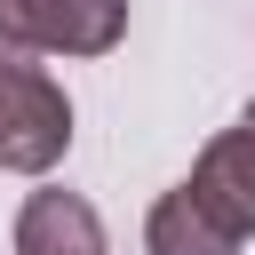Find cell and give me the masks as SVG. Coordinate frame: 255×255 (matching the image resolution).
<instances>
[{
  "instance_id": "obj_4",
  "label": "cell",
  "mask_w": 255,
  "mask_h": 255,
  "mask_svg": "<svg viewBox=\"0 0 255 255\" xmlns=\"http://www.w3.org/2000/svg\"><path fill=\"white\" fill-rule=\"evenodd\" d=\"M16 255H112L104 247V215L80 191H32L16 207Z\"/></svg>"
},
{
  "instance_id": "obj_2",
  "label": "cell",
  "mask_w": 255,
  "mask_h": 255,
  "mask_svg": "<svg viewBox=\"0 0 255 255\" xmlns=\"http://www.w3.org/2000/svg\"><path fill=\"white\" fill-rule=\"evenodd\" d=\"M0 40L32 56H112L128 40V0H0Z\"/></svg>"
},
{
  "instance_id": "obj_6",
  "label": "cell",
  "mask_w": 255,
  "mask_h": 255,
  "mask_svg": "<svg viewBox=\"0 0 255 255\" xmlns=\"http://www.w3.org/2000/svg\"><path fill=\"white\" fill-rule=\"evenodd\" d=\"M239 120H247V128H255V104H247V112H239Z\"/></svg>"
},
{
  "instance_id": "obj_1",
  "label": "cell",
  "mask_w": 255,
  "mask_h": 255,
  "mask_svg": "<svg viewBox=\"0 0 255 255\" xmlns=\"http://www.w3.org/2000/svg\"><path fill=\"white\" fill-rule=\"evenodd\" d=\"M72 151V96L56 88V72L0 40V167L8 175H48Z\"/></svg>"
},
{
  "instance_id": "obj_5",
  "label": "cell",
  "mask_w": 255,
  "mask_h": 255,
  "mask_svg": "<svg viewBox=\"0 0 255 255\" xmlns=\"http://www.w3.org/2000/svg\"><path fill=\"white\" fill-rule=\"evenodd\" d=\"M143 255H239V231H231L191 183H175V191H159L151 215H143Z\"/></svg>"
},
{
  "instance_id": "obj_3",
  "label": "cell",
  "mask_w": 255,
  "mask_h": 255,
  "mask_svg": "<svg viewBox=\"0 0 255 255\" xmlns=\"http://www.w3.org/2000/svg\"><path fill=\"white\" fill-rule=\"evenodd\" d=\"M183 183H191V191H199L239 239H255V128H247V120L223 128V135H207Z\"/></svg>"
}]
</instances>
